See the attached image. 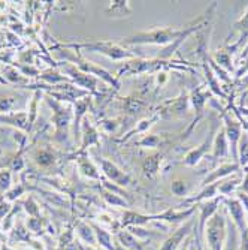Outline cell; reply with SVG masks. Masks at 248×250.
I'll list each match as a JSON object with an SVG mask.
<instances>
[{"mask_svg":"<svg viewBox=\"0 0 248 250\" xmlns=\"http://www.w3.org/2000/svg\"><path fill=\"white\" fill-rule=\"evenodd\" d=\"M200 27L202 26L194 24L193 27H189V29H184V30H181V29L178 30V29H172V27H168V29H154V30H150V32H141V33H136V35L123 38L121 43L123 45H134V43L168 45V43H173L178 38H181L183 35L193 33V32H196Z\"/></svg>","mask_w":248,"mask_h":250,"instance_id":"cell-1","label":"cell"},{"mask_svg":"<svg viewBox=\"0 0 248 250\" xmlns=\"http://www.w3.org/2000/svg\"><path fill=\"white\" fill-rule=\"evenodd\" d=\"M64 48H74V50H87L92 53H100L108 56L112 60H123V59H130L133 54L127 53L120 45L112 43L108 41H95V42H85V43H64Z\"/></svg>","mask_w":248,"mask_h":250,"instance_id":"cell-2","label":"cell"},{"mask_svg":"<svg viewBox=\"0 0 248 250\" xmlns=\"http://www.w3.org/2000/svg\"><path fill=\"white\" fill-rule=\"evenodd\" d=\"M47 102L50 104V106L53 108L54 114H53V123L56 127V140L64 143L67 140V132H69L72 119H74V112L69 106H64L61 102L53 99V98H47Z\"/></svg>","mask_w":248,"mask_h":250,"instance_id":"cell-3","label":"cell"},{"mask_svg":"<svg viewBox=\"0 0 248 250\" xmlns=\"http://www.w3.org/2000/svg\"><path fill=\"white\" fill-rule=\"evenodd\" d=\"M56 66L60 67L63 75H66L78 87H82V90H85V92H88V90H90V92H95V90H96L97 78L82 72L79 67H76L75 64H72L69 62H58V63H56Z\"/></svg>","mask_w":248,"mask_h":250,"instance_id":"cell-4","label":"cell"},{"mask_svg":"<svg viewBox=\"0 0 248 250\" xmlns=\"http://www.w3.org/2000/svg\"><path fill=\"white\" fill-rule=\"evenodd\" d=\"M75 63H76L75 66L79 67V69H81L82 72H85V74H88V75H93L95 78H100V80H103L105 83L111 84L112 87H115V88L120 87V83H118L114 77H112L108 71H105L103 67H100V66L92 63V62H85L84 59H76Z\"/></svg>","mask_w":248,"mask_h":250,"instance_id":"cell-5","label":"cell"},{"mask_svg":"<svg viewBox=\"0 0 248 250\" xmlns=\"http://www.w3.org/2000/svg\"><path fill=\"white\" fill-rule=\"evenodd\" d=\"M162 66H166L163 62H160L159 59L155 60H133L129 62L120 72V75L123 74H129V75H134V74H144V72H153L155 69H159Z\"/></svg>","mask_w":248,"mask_h":250,"instance_id":"cell-6","label":"cell"},{"mask_svg":"<svg viewBox=\"0 0 248 250\" xmlns=\"http://www.w3.org/2000/svg\"><path fill=\"white\" fill-rule=\"evenodd\" d=\"M0 125L11 126L18 130L30 132L29 127V112L27 111H12V112H0Z\"/></svg>","mask_w":248,"mask_h":250,"instance_id":"cell-7","label":"cell"},{"mask_svg":"<svg viewBox=\"0 0 248 250\" xmlns=\"http://www.w3.org/2000/svg\"><path fill=\"white\" fill-rule=\"evenodd\" d=\"M100 165H102V171L103 174L112 180L114 183L120 185V186H127L132 183V178L130 175H127L124 171H121L115 164H112L109 161H106V159H100Z\"/></svg>","mask_w":248,"mask_h":250,"instance_id":"cell-8","label":"cell"},{"mask_svg":"<svg viewBox=\"0 0 248 250\" xmlns=\"http://www.w3.org/2000/svg\"><path fill=\"white\" fill-rule=\"evenodd\" d=\"M221 240H223V219L217 216L208 226V243L211 244L212 250H221Z\"/></svg>","mask_w":248,"mask_h":250,"instance_id":"cell-9","label":"cell"},{"mask_svg":"<svg viewBox=\"0 0 248 250\" xmlns=\"http://www.w3.org/2000/svg\"><path fill=\"white\" fill-rule=\"evenodd\" d=\"M90 101L88 98H82L78 99L75 102V112H74V136L75 141H79L81 138V123H82V117L85 116V112L88 109Z\"/></svg>","mask_w":248,"mask_h":250,"instance_id":"cell-10","label":"cell"},{"mask_svg":"<svg viewBox=\"0 0 248 250\" xmlns=\"http://www.w3.org/2000/svg\"><path fill=\"white\" fill-rule=\"evenodd\" d=\"M81 126H82V133H81V138H82L81 151H84L88 146H92V144H99V135H97L96 129L92 126V123H90L87 119L82 120Z\"/></svg>","mask_w":248,"mask_h":250,"instance_id":"cell-11","label":"cell"},{"mask_svg":"<svg viewBox=\"0 0 248 250\" xmlns=\"http://www.w3.org/2000/svg\"><path fill=\"white\" fill-rule=\"evenodd\" d=\"M160 162H162V154H154V156L147 157L142 164V171H144L145 177L154 178L157 175V172H159Z\"/></svg>","mask_w":248,"mask_h":250,"instance_id":"cell-12","label":"cell"},{"mask_svg":"<svg viewBox=\"0 0 248 250\" xmlns=\"http://www.w3.org/2000/svg\"><path fill=\"white\" fill-rule=\"evenodd\" d=\"M211 143H212V136H208V140L202 144L199 148H196V150H193V151H190L187 156H186V159H184V164L186 165H189V167H191V165H196L199 161H200V157L204 156L208 150H210V147H211Z\"/></svg>","mask_w":248,"mask_h":250,"instance_id":"cell-13","label":"cell"},{"mask_svg":"<svg viewBox=\"0 0 248 250\" xmlns=\"http://www.w3.org/2000/svg\"><path fill=\"white\" fill-rule=\"evenodd\" d=\"M78 167H79V171L88 177V178H95V180H100V174L97 171V168L95 167V164L90 161L87 156H81L78 157Z\"/></svg>","mask_w":248,"mask_h":250,"instance_id":"cell-14","label":"cell"},{"mask_svg":"<svg viewBox=\"0 0 248 250\" xmlns=\"http://www.w3.org/2000/svg\"><path fill=\"white\" fill-rule=\"evenodd\" d=\"M224 122H226V129H224V133L228 135V138L232 144V148H236L238 146V140H239V136H241V126L230 120L228 116H224Z\"/></svg>","mask_w":248,"mask_h":250,"instance_id":"cell-15","label":"cell"},{"mask_svg":"<svg viewBox=\"0 0 248 250\" xmlns=\"http://www.w3.org/2000/svg\"><path fill=\"white\" fill-rule=\"evenodd\" d=\"M39 78H40L42 81H45L47 84H50V85H58V84H63V83L71 81L66 75H63L61 72H58V71H56V69H48V71L42 72V74L39 75Z\"/></svg>","mask_w":248,"mask_h":250,"instance_id":"cell-16","label":"cell"},{"mask_svg":"<svg viewBox=\"0 0 248 250\" xmlns=\"http://www.w3.org/2000/svg\"><path fill=\"white\" fill-rule=\"evenodd\" d=\"M212 147H214V157L215 159L228 154V143H226V133H224V129L217 133Z\"/></svg>","mask_w":248,"mask_h":250,"instance_id":"cell-17","label":"cell"},{"mask_svg":"<svg viewBox=\"0 0 248 250\" xmlns=\"http://www.w3.org/2000/svg\"><path fill=\"white\" fill-rule=\"evenodd\" d=\"M3 78L8 81V83H12V84H18V85H22L24 83H27V78L24 75H21L17 67L14 66H3Z\"/></svg>","mask_w":248,"mask_h":250,"instance_id":"cell-18","label":"cell"},{"mask_svg":"<svg viewBox=\"0 0 248 250\" xmlns=\"http://www.w3.org/2000/svg\"><path fill=\"white\" fill-rule=\"evenodd\" d=\"M35 162L39 167L48 168V167L56 164V156L50 150H38L36 154H35Z\"/></svg>","mask_w":248,"mask_h":250,"instance_id":"cell-19","label":"cell"},{"mask_svg":"<svg viewBox=\"0 0 248 250\" xmlns=\"http://www.w3.org/2000/svg\"><path fill=\"white\" fill-rule=\"evenodd\" d=\"M145 104L139 99H133V98H126L123 102V109L127 112V114H138L144 109Z\"/></svg>","mask_w":248,"mask_h":250,"instance_id":"cell-20","label":"cell"},{"mask_svg":"<svg viewBox=\"0 0 248 250\" xmlns=\"http://www.w3.org/2000/svg\"><path fill=\"white\" fill-rule=\"evenodd\" d=\"M186 234H187V228L179 229L178 232H175V234L163 244V247H162L160 250H175V249L179 246V243H181V240L184 238Z\"/></svg>","mask_w":248,"mask_h":250,"instance_id":"cell-21","label":"cell"},{"mask_svg":"<svg viewBox=\"0 0 248 250\" xmlns=\"http://www.w3.org/2000/svg\"><path fill=\"white\" fill-rule=\"evenodd\" d=\"M236 169H238V165H223L221 168L217 169V172H212L210 177H207L204 183L208 185L210 181H217L218 178H221V177H224V175H228V174H230V172H233V171H236Z\"/></svg>","mask_w":248,"mask_h":250,"instance_id":"cell-22","label":"cell"},{"mask_svg":"<svg viewBox=\"0 0 248 250\" xmlns=\"http://www.w3.org/2000/svg\"><path fill=\"white\" fill-rule=\"evenodd\" d=\"M108 12L117 14L115 17H126V15L132 14V9L127 2H112L111 6L108 8Z\"/></svg>","mask_w":248,"mask_h":250,"instance_id":"cell-23","label":"cell"},{"mask_svg":"<svg viewBox=\"0 0 248 250\" xmlns=\"http://www.w3.org/2000/svg\"><path fill=\"white\" fill-rule=\"evenodd\" d=\"M228 206H229V210L232 213V216L235 217V220L242 226V219H244V210L241 207V204L238 201H229L228 202Z\"/></svg>","mask_w":248,"mask_h":250,"instance_id":"cell-24","label":"cell"},{"mask_svg":"<svg viewBox=\"0 0 248 250\" xmlns=\"http://www.w3.org/2000/svg\"><path fill=\"white\" fill-rule=\"evenodd\" d=\"M239 162L242 167L248 164V135L242 136L239 144Z\"/></svg>","mask_w":248,"mask_h":250,"instance_id":"cell-25","label":"cell"},{"mask_svg":"<svg viewBox=\"0 0 248 250\" xmlns=\"http://www.w3.org/2000/svg\"><path fill=\"white\" fill-rule=\"evenodd\" d=\"M15 108H17L15 96H6L0 99V112H12V109Z\"/></svg>","mask_w":248,"mask_h":250,"instance_id":"cell-26","label":"cell"},{"mask_svg":"<svg viewBox=\"0 0 248 250\" xmlns=\"http://www.w3.org/2000/svg\"><path fill=\"white\" fill-rule=\"evenodd\" d=\"M12 186V172L11 169H2L0 171V189L9 190Z\"/></svg>","mask_w":248,"mask_h":250,"instance_id":"cell-27","label":"cell"},{"mask_svg":"<svg viewBox=\"0 0 248 250\" xmlns=\"http://www.w3.org/2000/svg\"><path fill=\"white\" fill-rule=\"evenodd\" d=\"M21 150H22V148H21ZM21 150L18 151L17 156H14V159H12L11 164H9V168H11V171H14V172H19L22 168H24V161H22Z\"/></svg>","mask_w":248,"mask_h":250,"instance_id":"cell-28","label":"cell"},{"mask_svg":"<svg viewBox=\"0 0 248 250\" xmlns=\"http://www.w3.org/2000/svg\"><path fill=\"white\" fill-rule=\"evenodd\" d=\"M162 141L157 135H147L145 138L139 143V146H145V147H157Z\"/></svg>","mask_w":248,"mask_h":250,"instance_id":"cell-29","label":"cell"},{"mask_svg":"<svg viewBox=\"0 0 248 250\" xmlns=\"http://www.w3.org/2000/svg\"><path fill=\"white\" fill-rule=\"evenodd\" d=\"M172 192L178 196H183L186 195L187 192V188H186V183L184 181H173L172 183Z\"/></svg>","mask_w":248,"mask_h":250,"instance_id":"cell-30","label":"cell"},{"mask_svg":"<svg viewBox=\"0 0 248 250\" xmlns=\"http://www.w3.org/2000/svg\"><path fill=\"white\" fill-rule=\"evenodd\" d=\"M19 69H21V72H22V75H27V77H39L40 75V71L39 69H36V67H33L32 64H29V66H18Z\"/></svg>","mask_w":248,"mask_h":250,"instance_id":"cell-31","label":"cell"},{"mask_svg":"<svg viewBox=\"0 0 248 250\" xmlns=\"http://www.w3.org/2000/svg\"><path fill=\"white\" fill-rule=\"evenodd\" d=\"M105 199L109 202V204H112V206H126V202L121 199V198H118L117 195H114V193H109V192H105Z\"/></svg>","mask_w":248,"mask_h":250,"instance_id":"cell-32","label":"cell"},{"mask_svg":"<svg viewBox=\"0 0 248 250\" xmlns=\"http://www.w3.org/2000/svg\"><path fill=\"white\" fill-rule=\"evenodd\" d=\"M193 104H194V108L200 112L202 106H204V104H205V96L200 93V90L194 92V95H193Z\"/></svg>","mask_w":248,"mask_h":250,"instance_id":"cell-33","label":"cell"},{"mask_svg":"<svg viewBox=\"0 0 248 250\" xmlns=\"http://www.w3.org/2000/svg\"><path fill=\"white\" fill-rule=\"evenodd\" d=\"M217 204H218V199H215L214 202H211V204H208V206H205V207H204V213H202V222H205V220H207V217H208V216H211V213H212V211H215Z\"/></svg>","mask_w":248,"mask_h":250,"instance_id":"cell-34","label":"cell"},{"mask_svg":"<svg viewBox=\"0 0 248 250\" xmlns=\"http://www.w3.org/2000/svg\"><path fill=\"white\" fill-rule=\"evenodd\" d=\"M26 210H27V213L30 214V216H36L38 213H39V208H38V206H36V202L32 199V198H29L27 201H26Z\"/></svg>","mask_w":248,"mask_h":250,"instance_id":"cell-35","label":"cell"},{"mask_svg":"<svg viewBox=\"0 0 248 250\" xmlns=\"http://www.w3.org/2000/svg\"><path fill=\"white\" fill-rule=\"evenodd\" d=\"M9 211H11L9 201L8 199L5 201V198H2V199H0V217H5Z\"/></svg>","mask_w":248,"mask_h":250,"instance_id":"cell-36","label":"cell"},{"mask_svg":"<svg viewBox=\"0 0 248 250\" xmlns=\"http://www.w3.org/2000/svg\"><path fill=\"white\" fill-rule=\"evenodd\" d=\"M217 62L221 64V66H226V67H230V57L228 53H221L217 56Z\"/></svg>","mask_w":248,"mask_h":250,"instance_id":"cell-37","label":"cell"},{"mask_svg":"<svg viewBox=\"0 0 248 250\" xmlns=\"http://www.w3.org/2000/svg\"><path fill=\"white\" fill-rule=\"evenodd\" d=\"M97 237H99V241L103 244V246H106V247H109L111 249V238H109V235L105 232V231H102V229H97Z\"/></svg>","mask_w":248,"mask_h":250,"instance_id":"cell-38","label":"cell"},{"mask_svg":"<svg viewBox=\"0 0 248 250\" xmlns=\"http://www.w3.org/2000/svg\"><path fill=\"white\" fill-rule=\"evenodd\" d=\"M236 185H238V180H233V181H228L226 185H221V186H220V190H221L223 193H229L230 190H233V189L236 188Z\"/></svg>","mask_w":248,"mask_h":250,"instance_id":"cell-39","label":"cell"},{"mask_svg":"<svg viewBox=\"0 0 248 250\" xmlns=\"http://www.w3.org/2000/svg\"><path fill=\"white\" fill-rule=\"evenodd\" d=\"M22 192H24V188H22V186H18V188H15L14 190L8 192L6 199H8V201H12V199H15V198H18Z\"/></svg>","mask_w":248,"mask_h":250,"instance_id":"cell-40","label":"cell"},{"mask_svg":"<svg viewBox=\"0 0 248 250\" xmlns=\"http://www.w3.org/2000/svg\"><path fill=\"white\" fill-rule=\"evenodd\" d=\"M215 190H217V185L210 186L208 189H205L204 192H202V193L196 198V201H197V199H202V198H207V196H208V198H210V196H212V195L215 193Z\"/></svg>","mask_w":248,"mask_h":250,"instance_id":"cell-41","label":"cell"},{"mask_svg":"<svg viewBox=\"0 0 248 250\" xmlns=\"http://www.w3.org/2000/svg\"><path fill=\"white\" fill-rule=\"evenodd\" d=\"M236 27L238 29H242V30H247L248 32V9H247V14L236 22Z\"/></svg>","mask_w":248,"mask_h":250,"instance_id":"cell-42","label":"cell"},{"mask_svg":"<svg viewBox=\"0 0 248 250\" xmlns=\"http://www.w3.org/2000/svg\"><path fill=\"white\" fill-rule=\"evenodd\" d=\"M29 228L32 231H39L40 229V219H36V217H32L29 220Z\"/></svg>","mask_w":248,"mask_h":250,"instance_id":"cell-43","label":"cell"},{"mask_svg":"<svg viewBox=\"0 0 248 250\" xmlns=\"http://www.w3.org/2000/svg\"><path fill=\"white\" fill-rule=\"evenodd\" d=\"M102 125H103V127H106V130H109V132L115 130V127H117V122H115V120H114V122H112V120H105Z\"/></svg>","mask_w":248,"mask_h":250,"instance_id":"cell-44","label":"cell"},{"mask_svg":"<svg viewBox=\"0 0 248 250\" xmlns=\"http://www.w3.org/2000/svg\"><path fill=\"white\" fill-rule=\"evenodd\" d=\"M241 199L245 202V206H247V208H248V196H247V195H241Z\"/></svg>","mask_w":248,"mask_h":250,"instance_id":"cell-45","label":"cell"},{"mask_svg":"<svg viewBox=\"0 0 248 250\" xmlns=\"http://www.w3.org/2000/svg\"><path fill=\"white\" fill-rule=\"evenodd\" d=\"M228 250H233V249H230V247H229V249H228Z\"/></svg>","mask_w":248,"mask_h":250,"instance_id":"cell-46","label":"cell"},{"mask_svg":"<svg viewBox=\"0 0 248 250\" xmlns=\"http://www.w3.org/2000/svg\"><path fill=\"white\" fill-rule=\"evenodd\" d=\"M0 154H2V151H0Z\"/></svg>","mask_w":248,"mask_h":250,"instance_id":"cell-47","label":"cell"}]
</instances>
